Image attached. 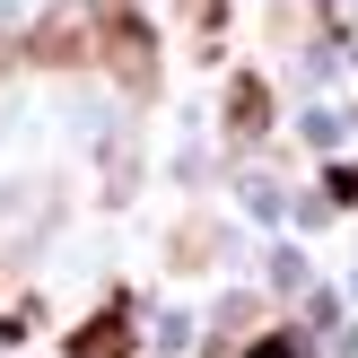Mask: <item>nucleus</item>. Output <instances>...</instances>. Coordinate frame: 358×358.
<instances>
[{
	"mask_svg": "<svg viewBox=\"0 0 358 358\" xmlns=\"http://www.w3.org/2000/svg\"><path fill=\"white\" fill-rule=\"evenodd\" d=\"M245 358H289V341H262V350H245Z\"/></svg>",
	"mask_w": 358,
	"mask_h": 358,
	"instance_id": "4",
	"label": "nucleus"
},
{
	"mask_svg": "<svg viewBox=\"0 0 358 358\" xmlns=\"http://www.w3.org/2000/svg\"><path fill=\"white\" fill-rule=\"evenodd\" d=\"M70 358H131V306H96L79 332H70Z\"/></svg>",
	"mask_w": 358,
	"mask_h": 358,
	"instance_id": "2",
	"label": "nucleus"
},
{
	"mask_svg": "<svg viewBox=\"0 0 358 358\" xmlns=\"http://www.w3.org/2000/svg\"><path fill=\"white\" fill-rule=\"evenodd\" d=\"M262 114H271V96H254V87H236V131H254Z\"/></svg>",
	"mask_w": 358,
	"mask_h": 358,
	"instance_id": "3",
	"label": "nucleus"
},
{
	"mask_svg": "<svg viewBox=\"0 0 358 358\" xmlns=\"http://www.w3.org/2000/svg\"><path fill=\"white\" fill-rule=\"evenodd\" d=\"M96 17H105V62H114V70H122L131 87H149V79H157V52H149V27H140L131 9H96Z\"/></svg>",
	"mask_w": 358,
	"mask_h": 358,
	"instance_id": "1",
	"label": "nucleus"
}]
</instances>
